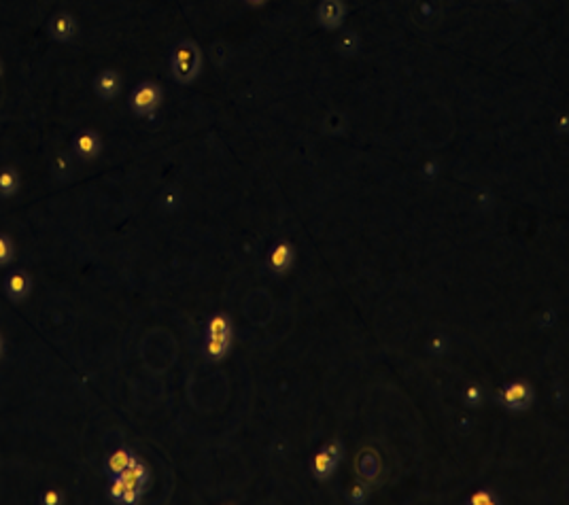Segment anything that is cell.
Returning <instances> with one entry per match:
<instances>
[{"instance_id": "obj_23", "label": "cell", "mask_w": 569, "mask_h": 505, "mask_svg": "<svg viewBox=\"0 0 569 505\" xmlns=\"http://www.w3.org/2000/svg\"><path fill=\"white\" fill-rule=\"evenodd\" d=\"M469 505H497L499 504V497L493 493V491H478L476 495L469 497Z\"/></svg>"}, {"instance_id": "obj_15", "label": "cell", "mask_w": 569, "mask_h": 505, "mask_svg": "<svg viewBox=\"0 0 569 505\" xmlns=\"http://www.w3.org/2000/svg\"><path fill=\"white\" fill-rule=\"evenodd\" d=\"M134 459H136V454H134L130 448H117V450H113V452L109 454V459H107V472H109L111 476H119L121 472L127 469V465H130Z\"/></svg>"}, {"instance_id": "obj_24", "label": "cell", "mask_w": 569, "mask_h": 505, "mask_svg": "<svg viewBox=\"0 0 569 505\" xmlns=\"http://www.w3.org/2000/svg\"><path fill=\"white\" fill-rule=\"evenodd\" d=\"M41 504L43 505H62L64 504V495H62L60 491H56V489H49V491H45V493H43V499H41Z\"/></svg>"}, {"instance_id": "obj_11", "label": "cell", "mask_w": 569, "mask_h": 505, "mask_svg": "<svg viewBox=\"0 0 569 505\" xmlns=\"http://www.w3.org/2000/svg\"><path fill=\"white\" fill-rule=\"evenodd\" d=\"M231 348V335H207L204 355L211 361H224Z\"/></svg>"}, {"instance_id": "obj_20", "label": "cell", "mask_w": 569, "mask_h": 505, "mask_svg": "<svg viewBox=\"0 0 569 505\" xmlns=\"http://www.w3.org/2000/svg\"><path fill=\"white\" fill-rule=\"evenodd\" d=\"M346 125H348V119L342 115V113H332L328 119H325V130L332 134V136H340L346 132Z\"/></svg>"}, {"instance_id": "obj_18", "label": "cell", "mask_w": 569, "mask_h": 505, "mask_svg": "<svg viewBox=\"0 0 569 505\" xmlns=\"http://www.w3.org/2000/svg\"><path fill=\"white\" fill-rule=\"evenodd\" d=\"M359 47H361V41L355 32H344L336 41V49L342 56H355V53H359Z\"/></svg>"}, {"instance_id": "obj_26", "label": "cell", "mask_w": 569, "mask_h": 505, "mask_svg": "<svg viewBox=\"0 0 569 505\" xmlns=\"http://www.w3.org/2000/svg\"><path fill=\"white\" fill-rule=\"evenodd\" d=\"M323 450H325V452H328V454H330L332 459H336L338 463H340L342 457H344V448H342L340 442H336V439H334V442H330V444H328V446H325Z\"/></svg>"}, {"instance_id": "obj_1", "label": "cell", "mask_w": 569, "mask_h": 505, "mask_svg": "<svg viewBox=\"0 0 569 505\" xmlns=\"http://www.w3.org/2000/svg\"><path fill=\"white\" fill-rule=\"evenodd\" d=\"M170 75L179 85H192L202 75V49L198 43L185 38L172 47Z\"/></svg>"}, {"instance_id": "obj_31", "label": "cell", "mask_w": 569, "mask_h": 505, "mask_svg": "<svg viewBox=\"0 0 569 505\" xmlns=\"http://www.w3.org/2000/svg\"><path fill=\"white\" fill-rule=\"evenodd\" d=\"M2 73H4V64H2V60H0V77H2Z\"/></svg>"}, {"instance_id": "obj_7", "label": "cell", "mask_w": 569, "mask_h": 505, "mask_svg": "<svg viewBox=\"0 0 569 505\" xmlns=\"http://www.w3.org/2000/svg\"><path fill=\"white\" fill-rule=\"evenodd\" d=\"M32 293V278L26 270H15L4 278V296L13 303L26 302Z\"/></svg>"}, {"instance_id": "obj_8", "label": "cell", "mask_w": 569, "mask_h": 505, "mask_svg": "<svg viewBox=\"0 0 569 505\" xmlns=\"http://www.w3.org/2000/svg\"><path fill=\"white\" fill-rule=\"evenodd\" d=\"M94 92L100 100H115L119 94H121V85H123V79L121 75L113 71V68H105L96 75L94 79Z\"/></svg>"}, {"instance_id": "obj_14", "label": "cell", "mask_w": 569, "mask_h": 505, "mask_svg": "<svg viewBox=\"0 0 569 505\" xmlns=\"http://www.w3.org/2000/svg\"><path fill=\"white\" fill-rule=\"evenodd\" d=\"M19 185H21V179H19V172L15 168H11V166L0 168V198L9 200V198L17 196Z\"/></svg>"}, {"instance_id": "obj_9", "label": "cell", "mask_w": 569, "mask_h": 505, "mask_svg": "<svg viewBox=\"0 0 569 505\" xmlns=\"http://www.w3.org/2000/svg\"><path fill=\"white\" fill-rule=\"evenodd\" d=\"M293 259H296V249L291 242H276L270 253H268V268L274 272V274H285L291 266H293Z\"/></svg>"}, {"instance_id": "obj_28", "label": "cell", "mask_w": 569, "mask_h": 505, "mask_svg": "<svg viewBox=\"0 0 569 505\" xmlns=\"http://www.w3.org/2000/svg\"><path fill=\"white\" fill-rule=\"evenodd\" d=\"M51 166H53V170H68L71 168V160L66 155H58Z\"/></svg>"}, {"instance_id": "obj_3", "label": "cell", "mask_w": 569, "mask_h": 505, "mask_svg": "<svg viewBox=\"0 0 569 505\" xmlns=\"http://www.w3.org/2000/svg\"><path fill=\"white\" fill-rule=\"evenodd\" d=\"M47 32H49V38L60 43V45H66V43H73L79 34V21L73 13L68 11H60L56 13L49 24H47Z\"/></svg>"}, {"instance_id": "obj_30", "label": "cell", "mask_w": 569, "mask_h": 505, "mask_svg": "<svg viewBox=\"0 0 569 505\" xmlns=\"http://www.w3.org/2000/svg\"><path fill=\"white\" fill-rule=\"evenodd\" d=\"M249 6H261V4H266L268 0H244Z\"/></svg>"}, {"instance_id": "obj_12", "label": "cell", "mask_w": 569, "mask_h": 505, "mask_svg": "<svg viewBox=\"0 0 569 505\" xmlns=\"http://www.w3.org/2000/svg\"><path fill=\"white\" fill-rule=\"evenodd\" d=\"M119 478H123L125 482H130V484H134V486L145 489V486L149 484V480H151V474H149V467L136 457V459L127 465V469L119 474Z\"/></svg>"}, {"instance_id": "obj_32", "label": "cell", "mask_w": 569, "mask_h": 505, "mask_svg": "<svg viewBox=\"0 0 569 505\" xmlns=\"http://www.w3.org/2000/svg\"><path fill=\"white\" fill-rule=\"evenodd\" d=\"M506 2H510V4H516V2H521V0H506Z\"/></svg>"}, {"instance_id": "obj_2", "label": "cell", "mask_w": 569, "mask_h": 505, "mask_svg": "<svg viewBox=\"0 0 569 505\" xmlns=\"http://www.w3.org/2000/svg\"><path fill=\"white\" fill-rule=\"evenodd\" d=\"M162 102H164L162 88L157 83H153V81H145V83H140L138 88L132 90L127 104H130V110L136 117L153 121L157 110H160V106H162Z\"/></svg>"}, {"instance_id": "obj_19", "label": "cell", "mask_w": 569, "mask_h": 505, "mask_svg": "<svg viewBox=\"0 0 569 505\" xmlns=\"http://www.w3.org/2000/svg\"><path fill=\"white\" fill-rule=\"evenodd\" d=\"M13 259H15V244L11 236L0 234V268H6L9 264H13Z\"/></svg>"}, {"instance_id": "obj_17", "label": "cell", "mask_w": 569, "mask_h": 505, "mask_svg": "<svg viewBox=\"0 0 569 505\" xmlns=\"http://www.w3.org/2000/svg\"><path fill=\"white\" fill-rule=\"evenodd\" d=\"M207 335H234L231 318L221 312L211 316V321L207 323Z\"/></svg>"}, {"instance_id": "obj_25", "label": "cell", "mask_w": 569, "mask_h": 505, "mask_svg": "<svg viewBox=\"0 0 569 505\" xmlns=\"http://www.w3.org/2000/svg\"><path fill=\"white\" fill-rule=\"evenodd\" d=\"M429 350H432L434 355H442V353L447 350V338H444V335H434V338L429 340Z\"/></svg>"}, {"instance_id": "obj_21", "label": "cell", "mask_w": 569, "mask_h": 505, "mask_svg": "<svg viewBox=\"0 0 569 505\" xmlns=\"http://www.w3.org/2000/svg\"><path fill=\"white\" fill-rule=\"evenodd\" d=\"M367 497H370V489H367L365 482H357V484H353L350 491H348V501H350V504L355 505L365 504Z\"/></svg>"}, {"instance_id": "obj_29", "label": "cell", "mask_w": 569, "mask_h": 505, "mask_svg": "<svg viewBox=\"0 0 569 505\" xmlns=\"http://www.w3.org/2000/svg\"><path fill=\"white\" fill-rule=\"evenodd\" d=\"M438 164L436 162H429V164H425L423 166V177H427V179H434V177H438Z\"/></svg>"}, {"instance_id": "obj_4", "label": "cell", "mask_w": 569, "mask_h": 505, "mask_svg": "<svg viewBox=\"0 0 569 505\" xmlns=\"http://www.w3.org/2000/svg\"><path fill=\"white\" fill-rule=\"evenodd\" d=\"M73 153L81 160V162H94L100 157L103 153V138L96 130L85 127L79 130L73 138Z\"/></svg>"}, {"instance_id": "obj_22", "label": "cell", "mask_w": 569, "mask_h": 505, "mask_svg": "<svg viewBox=\"0 0 569 505\" xmlns=\"http://www.w3.org/2000/svg\"><path fill=\"white\" fill-rule=\"evenodd\" d=\"M463 400H465V404L471 405V407L482 405V402H484V391H482V387H478V385H469V387L463 391Z\"/></svg>"}, {"instance_id": "obj_27", "label": "cell", "mask_w": 569, "mask_h": 505, "mask_svg": "<svg viewBox=\"0 0 569 505\" xmlns=\"http://www.w3.org/2000/svg\"><path fill=\"white\" fill-rule=\"evenodd\" d=\"M557 132H559L561 136H568V132H569V119H568V115H565V113L557 117Z\"/></svg>"}, {"instance_id": "obj_10", "label": "cell", "mask_w": 569, "mask_h": 505, "mask_svg": "<svg viewBox=\"0 0 569 505\" xmlns=\"http://www.w3.org/2000/svg\"><path fill=\"white\" fill-rule=\"evenodd\" d=\"M142 491L140 486H134L130 482H125L119 476H111V484H109V495L115 504L123 505H136L142 499Z\"/></svg>"}, {"instance_id": "obj_13", "label": "cell", "mask_w": 569, "mask_h": 505, "mask_svg": "<svg viewBox=\"0 0 569 505\" xmlns=\"http://www.w3.org/2000/svg\"><path fill=\"white\" fill-rule=\"evenodd\" d=\"M357 472L365 482H374L380 474V459L374 450H365L357 461Z\"/></svg>"}, {"instance_id": "obj_16", "label": "cell", "mask_w": 569, "mask_h": 505, "mask_svg": "<svg viewBox=\"0 0 569 505\" xmlns=\"http://www.w3.org/2000/svg\"><path fill=\"white\" fill-rule=\"evenodd\" d=\"M336 467H338V461L332 459L325 450L317 452L313 459V472L319 480H330L336 474Z\"/></svg>"}, {"instance_id": "obj_6", "label": "cell", "mask_w": 569, "mask_h": 505, "mask_svg": "<svg viewBox=\"0 0 569 505\" xmlns=\"http://www.w3.org/2000/svg\"><path fill=\"white\" fill-rule=\"evenodd\" d=\"M346 19L344 0H321L317 6V21L325 30H338Z\"/></svg>"}, {"instance_id": "obj_5", "label": "cell", "mask_w": 569, "mask_h": 505, "mask_svg": "<svg viewBox=\"0 0 569 505\" xmlns=\"http://www.w3.org/2000/svg\"><path fill=\"white\" fill-rule=\"evenodd\" d=\"M499 400H501L503 407H508L512 412H525L533 404V389H531V385L516 380V382H510L501 389Z\"/></svg>"}]
</instances>
